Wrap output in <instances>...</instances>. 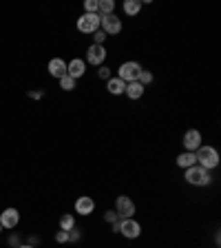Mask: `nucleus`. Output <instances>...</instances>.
Wrapping results in <instances>:
<instances>
[{
    "instance_id": "obj_1",
    "label": "nucleus",
    "mask_w": 221,
    "mask_h": 248,
    "mask_svg": "<svg viewBox=\"0 0 221 248\" xmlns=\"http://www.w3.org/2000/svg\"><path fill=\"white\" fill-rule=\"evenodd\" d=\"M195 157H197V166H201V169H215V166H219V153H217L215 146H204L201 144L199 149L195 151Z\"/></svg>"
},
{
    "instance_id": "obj_2",
    "label": "nucleus",
    "mask_w": 221,
    "mask_h": 248,
    "mask_svg": "<svg viewBox=\"0 0 221 248\" xmlns=\"http://www.w3.org/2000/svg\"><path fill=\"white\" fill-rule=\"evenodd\" d=\"M186 182L192 186H208L210 184V170L201 169V166H191L186 169Z\"/></svg>"
},
{
    "instance_id": "obj_3",
    "label": "nucleus",
    "mask_w": 221,
    "mask_h": 248,
    "mask_svg": "<svg viewBox=\"0 0 221 248\" xmlns=\"http://www.w3.org/2000/svg\"><path fill=\"white\" fill-rule=\"evenodd\" d=\"M100 14H84L77 18V31L82 33H95L100 29Z\"/></svg>"
},
{
    "instance_id": "obj_4",
    "label": "nucleus",
    "mask_w": 221,
    "mask_h": 248,
    "mask_svg": "<svg viewBox=\"0 0 221 248\" xmlns=\"http://www.w3.org/2000/svg\"><path fill=\"white\" fill-rule=\"evenodd\" d=\"M118 232H122L126 239H137L142 235V226H139V222H135L133 217H129V219H119Z\"/></svg>"
},
{
    "instance_id": "obj_5",
    "label": "nucleus",
    "mask_w": 221,
    "mask_h": 248,
    "mask_svg": "<svg viewBox=\"0 0 221 248\" xmlns=\"http://www.w3.org/2000/svg\"><path fill=\"white\" fill-rule=\"evenodd\" d=\"M115 213H118L119 219H129V217L135 215V202L126 195H119L115 200Z\"/></svg>"
},
{
    "instance_id": "obj_6",
    "label": "nucleus",
    "mask_w": 221,
    "mask_h": 248,
    "mask_svg": "<svg viewBox=\"0 0 221 248\" xmlns=\"http://www.w3.org/2000/svg\"><path fill=\"white\" fill-rule=\"evenodd\" d=\"M139 71H142V64H139V62L129 60V62H124L122 67H119L118 78L119 80H124V82H135L137 76H139Z\"/></svg>"
},
{
    "instance_id": "obj_7",
    "label": "nucleus",
    "mask_w": 221,
    "mask_h": 248,
    "mask_svg": "<svg viewBox=\"0 0 221 248\" xmlns=\"http://www.w3.org/2000/svg\"><path fill=\"white\" fill-rule=\"evenodd\" d=\"M102 20H100V27H102V31L106 33V36H115V33H119L122 31V20H119L115 14L111 16H100Z\"/></svg>"
},
{
    "instance_id": "obj_8",
    "label": "nucleus",
    "mask_w": 221,
    "mask_h": 248,
    "mask_svg": "<svg viewBox=\"0 0 221 248\" xmlns=\"http://www.w3.org/2000/svg\"><path fill=\"white\" fill-rule=\"evenodd\" d=\"M104 58H106V49H104V45H91L88 46V51H87L88 64H93V67H102Z\"/></svg>"
},
{
    "instance_id": "obj_9",
    "label": "nucleus",
    "mask_w": 221,
    "mask_h": 248,
    "mask_svg": "<svg viewBox=\"0 0 221 248\" xmlns=\"http://www.w3.org/2000/svg\"><path fill=\"white\" fill-rule=\"evenodd\" d=\"M18 222H20V213L15 211V208H7V211L0 213V226L2 228L14 231V228L18 226Z\"/></svg>"
},
{
    "instance_id": "obj_10",
    "label": "nucleus",
    "mask_w": 221,
    "mask_h": 248,
    "mask_svg": "<svg viewBox=\"0 0 221 248\" xmlns=\"http://www.w3.org/2000/svg\"><path fill=\"white\" fill-rule=\"evenodd\" d=\"M95 211V200L88 195H82V197H77L75 200V213H80L82 217L91 215V213Z\"/></svg>"
},
{
    "instance_id": "obj_11",
    "label": "nucleus",
    "mask_w": 221,
    "mask_h": 248,
    "mask_svg": "<svg viewBox=\"0 0 221 248\" xmlns=\"http://www.w3.org/2000/svg\"><path fill=\"white\" fill-rule=\"evenodd\" d=\"M84 73H87V62H84L82 58H73V60L67 64V76H71L73 80L82 78Z\"/></svg>"
},
{
    "instance_id": "obj_12",
    "label": "nucleus",
    "mask_w": 221,
    "mask_h": 248,
    "mask_svg": "<svg viewBox=\"0 0 221 248\" xmlns=\"http://www.w3.org/2000/svg\"><path fill=\"white\" fill-rule=\"evenodd\" d=\"M184 146L186 151H191V153H195L197 149L201 146V133L197 129H191L184 133Z\"/></svg>"
},
{
    "instance_id": "obj_13",
    "label": "nucleus",
    "mask_w": 221,
    "mask_h": 248,
    "mask_svg": "<svg viewBox=\"0 0 221 248\" xmlns=\"http://www.w3.org/2000/svg\"><path fill=\"white\" fill-rule=\"evenodd\" d=\"M46 69H49V73H51L53 78H58V80L67 76V62L60 60V58H53V60H49V67H46Z\"/></svg>"
},
{
    "instance_id": "obj_14",
    "label": "nucleus",
    "mask_w": 221,
    "mask_h": 248,
    "mask_svg": "<svg viewBox=\"0 0 221 248\" xmlns=\"http://www.w3.org/2000/svg\"><path fill=\"white\" fill-rule=\"evenodd\" d=\"M124 93L129 95L131 100H139L142 95H144V87L135 80V82H126V89H124Z\"/></svg>"
},
{
    "instance_id": "obj_15",
    "label": "nucleus",
    "mask_w": 221,
    "mask_h": 248,
    "mask_svg": "<svg viewBox=\"0 0 221 248\" xmlns=\"http://www.w3.org/2000/svg\"><path fill=\"white\" fill-rule=\"evenodd\" d=\"M195 164H197V157L191 151H184L181 155H177V166H181V169H191Z\"/></svg>"
},
{
    "instance_id": "obj_16",
    "label": "nucleus",
    "mask_w": 221,
    "mask_h": 248,
    "mask_svg": "<svg viewBox=\"0 0 221 248\" xmlns=\"http://www.w3.org/2000/svg\"><path fill=\"white\" fill-rule=\"evenodd\" d=\"M106 89L111 95H119V93H124V89H126V82L119 80V78H111V80H106Z\"/></svg>"
},
{
    "instance_id": "obj_17",
    "label": "nucleus",
    "mask_w": 221,
    "mask_h": 248,
    "mask_svg": "<svg viewBox=\"0 0 221 248\" xmlns=\"http://www.w3.org/2000/svg\"><path fill=\"white\" fill-rule=\"evenodd\" d=\"M122 9L126 16H137L139 11H142V2H139V0H126L122 5Z\"/></svg>"
},
{
    "instance_id": "obj_18",
    "label": "nucleus",
    "mask_w": 221,
    "mask_h": 248,
    "mask_svg": "<svg viewBox=\"0 0 221 248\" xmlns=\"http://www.w3.org/2000/svg\"><path fill=\"white\" fill-rule=\"evenodd\" d=\"M75 226V219H73V215H62L60 217V231H71V228Z\"/></svg>"
},
{
    "instance_id": "obj_19",
    "label": "nucleus",
    "mask_w": 221,
    "mask_h": 248,
    "mask_svg": "<svg viewBox=\"0 0 221 248\" xmlns=\"http://www.w3.org/2000/svg\"><path fill=\"white\" fill-rule=\"evenodd\" d=\"M115 9V2L113 0H100V14L102 16H111Z\"/></svg>"
},
{
    "instance_id": "obj_20",
    "label": "nucleus",
    "mask_w": 221,
    "mask_h": 248,
    "mask_svg": "<svg viewBox=\"0 0 221 248\" xmlns=\"http://www.w3.org/2000/svg\"><path fill=\"white\" fill-rule=\"evenodd\" d=\"M60 89H64V91H73V89H75V80H73L71 76L60 78Z\"/></svg>"
},
{
    "instance_id": "obj_21",
    "label": "nucleus",
    "mask_w": 221,
    "mask_h": 248,
    "mask_svg": "<svg viewBox=\"0 0 221 248\" xmlns=\"http://www.w3.org/2000/svg\"><path fill=\"white\" fill-rule=\"evenodd\" d=\"M100 11V0H87L84 2V14H98Z\"/></svg>"
},
{
    "instance_id": "obj_22",
    "label": "nucleus",
    "mask_w": 221,
    "mask_h": 248,
    "mask_svg": "<svg viewBox=\"0 0 221 248\" xmlns=\"http://www.w3.org/2000/svg\"><path fill=\"white\" fill-rule=\"evenodd\" d=\"M137 82L142 84V87L150 84V82H153V73H150V71H144V69H142V71H139V76H137Z\"/></svg>"
},
{
    "instance_id": "obj_23",
    "label": "nucleus",
    "mask_w": 221,
    "mask_h": 248,
    "mask_svg": "<svg viewBox=\"0 0 221 248\" xmlns=\"http://www.w3.org/2000/svg\"><path fill=\"white\" fill-rule=\"evenodd\" d=\"M93 40H95L93 45H104V40H106V33H104L102 29H98L95 33H93Z\"/></svg>"
},
{
    "instance_id": "obj_24",
    "label": "nucleus",
    "mask_w": 221,
    "mask_h": 248,
    "mask_svg": "<svg viewBox=\"0 0 221 248\" xmlns=\"http://www.w3.org/2000/svg\"><path fill=\"white\" fill-rule=\"evenodd\" d=\"M104 222H108V224H115V222H119L118 213H115V211H106V213H104Z\"/></svg>"
},
{
    "instance_id": "obj_25",
    "label": "nucleus",
    "mask_w": 221,
    "mask_h": 248,
    "mask_svg": "<svg viewBox=\"0 0 221 248\" xmlns=\"http://www.w3.org/2000/svg\"><path fill=\"white\" fill-rule=\"evenodd\" d=\"M98 78H100V80H111V69L102 64V67H100V71H98Z\"/></svg>"
},
{
    "instance_id": "obj_26",
    "label": "nucleus",
    "mask_w": 221,
    "mask_h": 248,
    "mask_svg": "<svg viewBox=\"0 0 221 248\" xmlns=\"http://www.w3.org/2000/svg\"><path fill=\"white\" fill-rule=\"evenodd\" d=\"M80 237H82V232L73 226L71 231H69V242H80Z\"/></svg>"
},
{
    "instance_id": "obj_27",
    "label": "nucleus",
    "mask_w": 221,
    "mask_h": 248,
    "mask_svg": "<svg viewBox=\"0 0 221 248\" xmlns=\"http://www.w3.org/2000/svg\"><path fill=\"white\" fill-rule=\"evenodd\" d=\"M56 242H58V244L69 242V231H58V232H56Z\"/></svg>"
},
{
    "instance_id": "obj_28",
    "label": "nucleus",
    "mask_w": 221,
    "mask_h": 248,
    "mask_svg": "<svg viewBox=\"0 0 221 248\" xmlns=\"http://www.w3.org/2000/svg\"><path fill=\"white\" fill-rule=\"evenodd\" d=\"M18 242H20V239H18V235H11V237H9V244H11V246H18Z\"/></svg>"
},
{
    "instance_id": "obj_29",
    "label": "nucleus",
    "mask_w": 221,
    "mask_h": 248,
    "mask_svg": "<svg viewBox=\"0 0 221 248\" xmlns=\"http://www.w3.org/2000/svg\"><path fill=\"white\" fill-rule=\"evenodd\" d=\"M29 98H33V100H40V98H42V91H33V93H29Z\"/></svg>"
},
{
    "instance_id": "obj_30",
    "label": "nucleus",
    "mask_w": 221,
    "mask_h": 248,
    "mask_svg": "<svg viewBox=\"0 0 221 248\" xmlns=\"http://www.w3.org/2000/svg\"><path fill=\"white\" fill-rule=\"evenodd\" d=\"M18 248H36V246H18Z\"/></svg>"
},
{
    "instance_id": "obj_31",
    "label": "nucleus",
    "mask_w": 221,
    "mask_h": 248,
    "mask_svg": "<svg viewBox=\"0 0 221 248\" xmlns=\"http://www.w3.org/2000/svg\"><path fill=\"white\" fill-rule=\"evenodd\" d=\"M0 231H2V226H0Z\"/></svg>"
}]
</instances>
